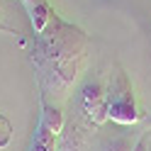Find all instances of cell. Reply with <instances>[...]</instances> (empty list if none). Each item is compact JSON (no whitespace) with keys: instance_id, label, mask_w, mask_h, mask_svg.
I'll list each match as a JSON object with an SVG mask.
<instances>
[{"instance_id":"obj_7","label":"cell","mask_w":151,"mask_h":151,"mask_svg":"<svg viewBox=\"0 0 151 151\" xmlns=\"http://www.w3.org/2000/svg\"><path fill=\"white\" fill-rule=\"evenodd\" d=\"M134 149V144H132V139L129 137H115V139H110L105 146H102V151H132Z\"/></svg>"},{"instance_id":"obj_5","label":"cell","mask_w":151,"mask_h":151,"mask_svg":"<svg viewBox=\"0 0 151 151\" xmlns=\"http://www.w3.org/2000/svg\"><path fill=\"white\" fill-rule=\"evenodd\" d=\"M42 124L49 129L54 137H59L61 132H63V115H61V110H59V107H44V112H42Z\"/></svg>"},{"instance_id":"obj_3","label":"cell","mask_w":151,"mask_h":151,"mask_svg":"<svg viewBox=\"0 0 151 151\" xmlns=\"http://www.w3.org/2000/svg\"><path fill=\"white\" fill-rule=\"evenodd\" d=\"M56 151H88V137H86V132H83L81 127H73L68 134L63 137L61 146Z\"/></svg>"},{"instance_id":"obj_9","label":"cell","mask_w":151,"mask_h":151,"mask_svg":"<svg viewBox=\"0 0 151 151\" xmlns=\"http://www.w3.org/2000/svg\"><path fill=\"white\" fill-rule=\"evenodd\" d=\"M151 149V139H149V134H141L137 141H134V149L132 151H149Z\"/></svg>"},{"instance_id":"obj_8","label":"cell","mask_w":151,"mask_h":151,"mask_svg":"<svg viewBox=\"0 0 151 151\" xmlns=\"http://www.w3.org/2000/svg\"><path fill=\"white\" fill-rule=\"evenodd\" d=\"M12 139V124L5 115H0V149H5Z\"/></svg>"},{"instance_id":"obj_4","label":"cell","mask_w":151,"mask_h":151,"mask_svg":"<svg viewBox=\"0 0 151 151\" xmlns=\"http://www.w3.org/2000/svg\"><path fill=\"white\" fill-rule=\"evenodd\" d=\"M32 151H56V137L42 124V122H39V127H37V132H34Z\"/></svg>"},{"instance_id":"obj_1","label":"cell","mask_w":151,"mask_h":151,"mask_svg":"<svg viewBox=\"0 0 151 151\" xmlns=\"http://www.w3.org/2000/svg\"><path fill=\"white\" fill-rule=\"evenodd\" d=\"M105 102H107V119L117 122V124H134L139 119V110L134 102V93L127 81V76L117 71L110 78V88L105 93Z\"/></svg>"},{"instance_id":"obj_2","label":"cell","mask_w":151,"mask_h":151,"mask_svg":"<svg viewBox=\"0 0 151 151\" xmlns=\"http://www.w3.org/2000/svg\"><path fill=\"white\" fill-rule=\"evenodd\" d=\"M105 88L102 83H88L86 90H83V98H81V105L83 112L95 122V124H102L107 119V102H105Z\"/></svg>"},{"instance_id":"obj_10","label":"cell","mask_w":151,"mask_h":151,"mask_svg":"<svg viewBox=\"0 0 151 151\" xmlns=\"http://www.w3.org/2000/svg\"><path fill=\"white\" fill-rule=\"evenodd\" d=\"M0 29H3V27H0Z\"/></svg>"},{"instance_id":"obj_6","label":"cell","mask_w":151,"mask_h":151,"mask_svg":"<svg viewBox=\"0 0 151 151\" xmlns=\"http://www.w3.org/2000/svg\"><path fill=\"white\" fill-rule=\"evenodd\" d=\"M29 12H32V27H34V32H44L46 22H49V7H46V3L42 0V3L32 5Z\"/></svg>"},{"instance_id":"obj_11","label":"cell","mask_w":151,"mask_h":151,"mask_svg":"<svg viewBox=\"0 0 151 151\" xmlns=\"http://www.w3.org/2000/svg\"><path fill=\"white\" fill-rule=\"evenodd\" d=\"M149 151H151V149H149Z\"/></svg>"}]
</instances>
